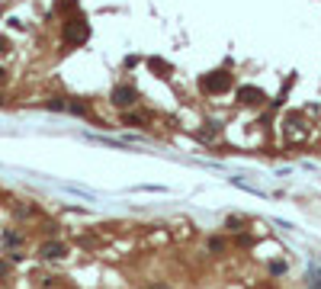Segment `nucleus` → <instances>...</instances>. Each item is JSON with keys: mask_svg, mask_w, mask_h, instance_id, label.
<instances>
[{"mask_svg": "<svg viewBox=\"0 0 321 289\" xmlns=\"http://www.w3.org/2000/svg\"><path fill=\"white\" fill-rule=\"evenodd\" d=\"M228 244H225V238H209V251H215V254H222Z\"/></svg>", "mask_w": 321, "mask_h": 289, "instance_id": "11", "label": "nucleus"}, {"mask_svg": "<svg viewBox=\"0 0 321 289\" xmlns=\"http://www.w3.org/2000/svg\"><path fill=\"white\" fill-rule=\"evenodd\" d=\"M4 244H10V248H13V244H20V235H16V232H7V235H4Z\"/></svg>", "mask_w": 321, "mask_h": 289, "instance_id": "12", "label": "nucleus"}, {"mask_svg": "<svg viewBox=\"0 0 321 289\" xmlns=\"http://www.w3.org/2000/svg\"><path fill=\"white\" fill-rule=\"evenodd\" d=\"M7 81V71H4V68H0V84H4Z\"/></svg>", "mask_w": 321, "mask_h": 289, "instance_id": "15", "label": "nucleus"}, {"mask_svg": "<svg viewBox=\"0 0 321 289\" xmlns=\"http://www.w3.org/2000/svg\"><path fill=\"white\" fill-rule=\"evenodd\" d=\"M109 100H112V106H119V109H129V106H132V103L138 100V90H135L132 84H119V87H112Z\"/></svg>", "mask_w": 321, "mask_h": 289, "instance_id": "3", "label": "nucleus"}, {"mask_svg": "<svg viewBox=\"0 0 321 289\" xmlns=\"http://www.w3.org/2000/svg\"><path fill=\"white\" fill-rule=\"evenodd\" d=\"M55 13H68V16H77V0H55Z\"/></svg>", "mask_w": 321, "mask_h": 289, "instance_id": "6", "label": "nucleus"}, {"mask_svg": "<svg viewBox=\"0 0 321 289\" xmlns=\"http://www.w3.org/2000/svg\"><path fill=\"white\" fill-rule=\"evenodd\" d=\"M0 103H4V96H0Z\"/></svg>", "mask_w": 321, "mask_h": 289, "instance_id": "16", "label": "nucleus"}, {"mask_svg": "<svg viewBox=\"0 0 321 289\" xmlns=\"http://www.w3.org/2000/svg\"><path fill=\"white\" fill-rule=\"evenodd\" d=\"M68 109L77 112V116H87V109H90V106H87V103H81V100H74V103H68Z\"/></svg>", "mask_w": 321, "mask_h": 289, "instance_id": "10", "label": "nucleus"}, {"mask_svg": "<svg viewBox=\"0 0 321 289\" xmlns=\"http://www.w3.org/2000/svg\"><path fill=\"white\" fill-rule=\"evenodd\" d=\"M199 87H203V93H228L231 90V74L228 71H212V74H206L203 81H199Z\"/></svg>", "mask_w": 321, "mask_h": 289, "instance_id": "2", "label": "nucleus"}, {"mask_svg": "<svg viewBox=\"0 0 321 289\" xmlns=\"http://www.w3.org/2000/svg\"><path fill=\"white\" fill-rule=\"evenodd\" d=\"M308 289H321V270H308Z\"/></svg>", "mask_w": 321, "mask_h": 289, "instance_id": "9", "label": "nucleus"}, {"mask_svg": "<svg viewBox=\"0 0 321 289\" xmlns=\"http://www.w3.org/2000/svg\"><path fill=\"white\" fill-rule=\"evenodd\" d=\"M238 100L244 103V106H257V103H264V100H267V93L260 90V87L244 84V87H238Z\"/></svg>", "mask_w": 321, "mask_h": 289, "instance_id": "4", "label": "nucleus"}, {"mask_svg": "<svg viewBox=\"0 0 321 289\" xmlns=\"http://www.w3.org/2000/svg\"><path fill=\"white\" fill-rule=\"evenodd\" d=\"M148 68H151L158 77H167V74H170V65H167V61H161V58H148Z\"/></svg>", "mask_w": 321, "mask_h": 289, "instance_id": "7", "label": "nucleus"}, {"mask_svg": "<svg viewBox=\"0 0 321 289\" xmlns=\"http://www.w3.org/2000/svg\"><path fill=\"white\" fill-rule=\"evenodd\" d=\"M10 48H13V45H10V39H7V36H0V55H7Z\"/></svg>", "mask_w": 321, "mask_h": 289, "instance_id": "13", "label": "nucleus"}, {"mask_svg": "<svg viewBox=\"0 0 321 289\" xmlns=\"http://www.w3.org/2000/svg\"><path fill=\"white\" fill-rule=\"evenodd\" d=\"M39 257H45V260H61V257H68V248L61 241H45L39 248Z\"/></svg>", "mask_w": 321, "mask_h": 289, "instance_id": "5", "label": "nucleus"}, {"mask_svg": "<svg viewBox=\"0 0 321 289\" xmlns=\"http://www.w3.org/2000/svg\"><path fill=\"white\" fill-rule=\"evenodd\" d=\"M10 276V264H7V260H0V279H7Z\"/></svg>", "mask_w": 321, "mask_h": 289, "instance_id": "14", "label": "nucleus"}, {"mask_svg": "<svg viewBox=\"0 0 321 289\" xmlns=\"http://www.w3.org/2000/svg\"><path fill=\"white\" fill-rule=\"evenodd\" d=\"M122 122H125V126H145V116H142V112H125Z\"/></svg>", "mask_w": 321, "mask_h": 289, "instance_id": "8", "label": "nucleus"}, {"mask_svg": "<svg viewBox=\"0 0 321 289\" xmlns=\"http://www.w3.org/2000/svg\"><path fill=\"white\" fill-rule=\"evenodd\" d=\"M90 39V23H87V16H68L61 23V42L65 45H84V42Z\"/></svg>", "mask_w": 321, "mask_h": 289, "instance_id": "1", "label": "nucleus"}]
</instances>
